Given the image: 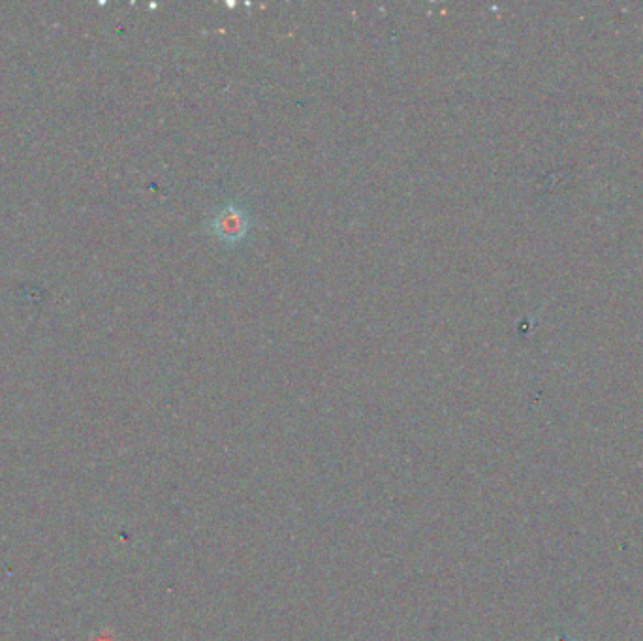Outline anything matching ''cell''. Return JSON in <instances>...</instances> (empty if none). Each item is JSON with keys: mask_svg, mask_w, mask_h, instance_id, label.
<instances>
[{"mask_svg": "<svg viewBox=\"0 0 643 641\" xmlns=\"http://www.w3.org/2000/svg\"><path fill=\"white\" fill-rule=\"evenodd\" d=\"M247 228V215L241 209H237L236 205L220 209L213 222V232L226 243H236L243 239L247 234Z\"/></svg>", "mask_w": 643, "mask_h": 641, "instance_id": "cell-1", "label": "cell"}]
</instances>
